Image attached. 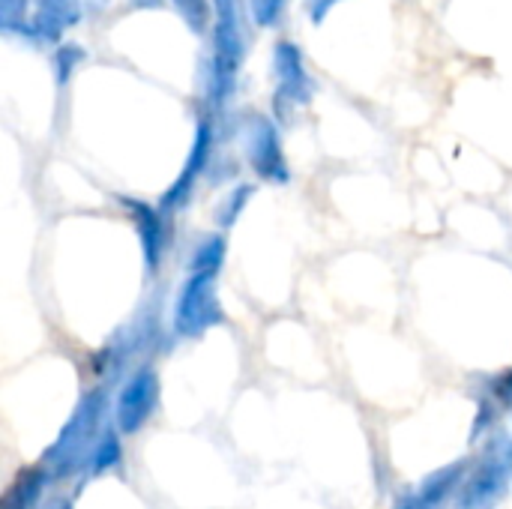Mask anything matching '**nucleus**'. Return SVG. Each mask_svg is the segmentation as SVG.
Wrapping results in <instances>:
<instances>
[{"mask_svg":"<svg viewBox=\"0 0 512 509\" xmlns=\"http://www.w3.org/2000/svg\"><path fill=\"white\" fill-rule=\"evenodd\" d=\"M249 3L243 0H213V27H210V51L204 66V93L213 111L225 108L237 93L240 69L249 54Z\"/></svg>","mask_w":512,"mask_h":509,"instance_id":"obj_1","label":"nucleus"},{"mask_svg":"<svg viewBox=\"0 0 512 509\" xmlns=\"http://www.w3.org/2000/svg\"><path fill=\"white\" fill-rule=\"evenodd\" d=\"M273 75H276V93L273 105L279 114H288L294 108H303L315 96V78L306 66L303 48L291 39H279L273 45Z\"/></svg>","mask_w":512,"mask_h":509,"instance_id":"obj_2","label":"nucleus"},{"mask_svg":"<svg viewBox=\"0 0 512 509\" xmlns=\"http://www.w3.org/2000/svg\"><path fill=\"white\" fill-rule=\"evenodd\" d=\"M246 153H249V162L252 168L267 177V180H288V162H285V153H282V138H279V129L270 117L252 111L246 117Z\"/></svg>","mask_w":512,"mask_h":509,"instance_id":"obj_3","label":"nucleus"},{"mask_svg":"<svg viewBox=\"0 0 512 509\" xmlns=\"http://www.w3.org/2000/svg\"><path fill=\"white\" fill-rule=\"evenodd\" d=\"M81 18H84V0H36L27 42L57 48L63 36L81 24Z\"/></svg>","mask_w":512,"mask_h":509,"instance_id":"obj_4","label":"nucleus"},{"mask_svg":"<svg viewBox=\"0 0 512 509\" xmlns=\"http://www.w3.org/2000/svg\"><path fill=\"white\" fill-rule=\"evenodd\" d=\"M213 141H216V129H213V123H210V120H198V126H195V141H192V153H189V162H186L183 174L177 177L174 189L165 195V207H168V204H177V201H183V198H186V192L192 189L195 177H198V174L204 171V165L210 162Z\"/></svg>","mask_w":512,"mask_h":509,"instance_id":"obj_5","label":"nucleus"},{"mask_svg":"<svg viewBox=\"0 0 512 509\" xmlns=\"http://www.w3.org/2000/svg\"><path fill=\"white\" fill-rule=\"evenodd\" d=\"M153 399H156V381H153V375H147V372H141L126 390H123V399H120V417H123V423L129 426V420H132V408H138V423L147 417V408L153 405Z\"/></svg>","mask_w":512,"mask_h":509,"instance_id":"obj_6","label":"nucleus"},{"mask_svg":"<svg viewBox=\"0 0 512 509\" xmlns=\"http://www.w3.org/2000/svg\"><path fill=\"white\" fill-rule=\"evenodd\" d=\"M33 6H36V0H0V33L9 39L27 42Z\"/></svg>","mask_w":512,"mask_h":509,"instance_id":"obj_7","label":"nucleus"},{"mask_svg":"<svg viewBox=\"0 0 512 509\" xmlns=\"http://www.w3.org/2000/svg\"><path fill=\"white\" fill-rule=\"evenodd\" d=\"M84 60H87V51H84V45L81 42H60L57 48H54V54H51V75H54V84L63 90L72 78H75V72L84 66Z\"/></svg>","mask_w":512,"mask_h":509,"instance_id":"obj_8","label":"nucleus"},{"mask_svg":"<svg viewBox=\"0 0 512 509\" xmlns=\"http://www.w3.org/2000/svg\"><path fill=\"white\" fill-rule=\"evenodd\" d=\"M171 6L195 36L210 33V27H213V0H171Z\"/></svg>","mask_w":512,"mask_h":509,"instance_id":"obj_9","label":"nucleus"},{"mask_svg":"<svg viewBox=\"0 0 512 509\" xmlns=\"http://www.w3.org/2000/svg\"><path fill=\"white\" fill-rule=\"evenodd\" d=\"M288 9V0H249V15H252V24L270 30L282 21Z\"/></svg>","mask_w":512,"mask_h":509,"instance_id":"obj_10","label":"nucleus"},{"mask_svg":"<svg viewBox=\"0 0 512 509\" xmlns=\"http://www.w3.org/2000/svg\"><path fill=\"white\" fill-rule=\"evenodd\" d=\"M339 3H345V0H303V9H306V18L318 27V24L327 21V15H330Z\"/></svg>","mask_w":512,"mask_h":509,"instance_id":"obj_11","label":"nucleus"},{"mask_svg":"<svg viewBox=\"0 0 512 509\" xmlns=\"http://www.w3.org/2000/svg\"><path fill=\"white\" fill-rule=\"evenodd\" d=\"M135 9H162L165 6V0H129Z\"/></svg>","mask_w":512,"mask_h":509,"instance_id":"obj_12","label":"nucleus"}]
</instances>
